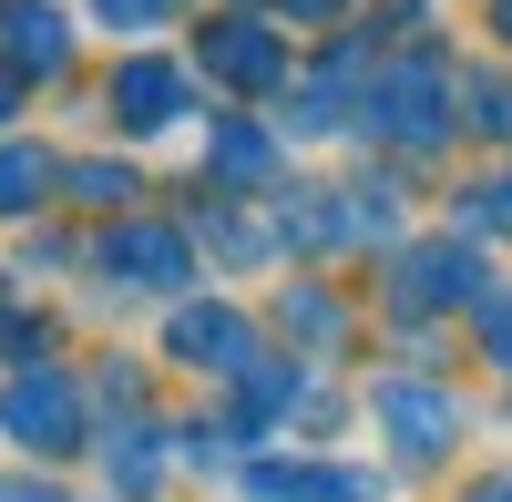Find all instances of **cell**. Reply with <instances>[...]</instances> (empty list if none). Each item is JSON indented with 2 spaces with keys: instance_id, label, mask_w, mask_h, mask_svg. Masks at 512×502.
<instances>
[{
  "instance_id": "1",
  "label": "cell",
  "mask_w": 512,
  "mask_h": 502,
  "mask_svg": "<svg viewBox=\"0 0 512 502\" xmlns=\"http://www.w3.org/2000/svg\"><path fill=\"white\" fill-rule=\"evenodd\" d=\"M0 431H11L31 462H62V451H82V380L52 359H21V380L0 390Z\"/></svg>"
},
{
  "instance_id": "2",
  "label": "cell",
  "mask_w": 512,
  "mask_h": 502,
  "mask_svg": "<svg viewBox=\"0 0 512 502\" xmlns=\"http://www.w3.org/2000/svg\"><path fill=\"white\" fill-rule=\"evenodd\" d=\"M369 123L390 144H410V154H431L441 134H451V82H441V62H390L369 82Z\"/></svg>"
},
{
  "instance_id": "3",
  "label": "cell",
  "mask_w": 512,
  "mask_h": 502,
  "mask_svg": "<svg viewBox=\"0 0 512 502\" xmlns=\"http://www.w3.org/2000/svg\"><path fill=\"white\" fill-rule=\"evenodd\" d=\"M103 103L123 134H164V123H185L195 113V72L185 62H164V52H123L113 82H103Z\"/></svg>"
},
{
  "instance_id": "4",
  "label": "cell",
  "mask_w": 512,
  "mask_h": 502,
  "mask_svg": "<svg viewBox=\"0 0 512 502\" xmlns=\"http://www.w3.org/2000/svg\"><path fill=\"white\" fill-rule=\"evenodd\" d=\"M93 267H103L113 287H144V298H175V287L195 277V246H185V226H154V216H134V226H113V236L93 246Z\"/></svg>"
},
{
  "instance_id": "5",
  "label": "cell",
  "mask_w": 512,
  "mask_h": 502,
  "mask_svg": "<svg viewBox=\"0 0 512 502\" xmlns=\"http://www.w3.org/2000/svg\"><path fill=\"white\" fill-rule=\"evenodd\" d=\"M0 72L21 82H52V72H72V21L52 11V0H0Z\"/></svg>"
},
{
  "instance_id": "6",
  "label": "cell",
  "mask_w": 512,
  "mask_h": 502,
  "mask_svg": "<svg viewBox=\"0 0 512 502\" xmlns=\"http://www.w3.org/2000/svg\"><path fill=\"white\" fill-rule=\"evenodd\" d=\"M195 52H205V72H216V82H236V93H277V72H287V41L256 31L246 11H236V21H205Z\"/></svg>"
},
{
  "instance_id": "7",
  "label": "cell",
  "mask_w": 512,
  "mask_h": 502,
  "mask_svg": "<svg viewBox=\"0 0 512 502\" xmlns=\"http://www.w3.org/2000/svg\"><path fill=\"white\" fill-rule=\"evenodd\" d=\"M164 349H175L185 369H216V380H236V369L256 359V328L236 308H175L164 318Z\"/></svg>"
},
{
  "instance_id": "8",
  "label": "cell",
  "mask_w": 512,
  "mask_h": 502,
  "mask_svg": "<svg viewBox=\"0 0 512 502\" xmlns=\"http://www.w3.org/2000/svg\"><path fill=\"white\" fill-rule=\"evenodd\" d=\"M400 298L410 308H472L482 298L472 246H410V257H400Z\"/></svg>"
},
{
  "instance_id": "9",
  "label": "cell",
  "mask_w": 512,
  "mask_h": 502,
  "mask_svg": "<svg viewBox=\"0 0 512 502\" xmlns=\"http://www.w3.org/2000/svg\"><path fill=\"white\" fill-rule=\"evenodd\" d=\"M379 421L400 431V451H410V462H431V451H451L461 410H451L441 390H420V380H390V390H379Z\"/></svg>"
},
{
  "instance_id": "10",
  "label": "cell",
  "mask_w": 512,
  "mask_h": 502,
  "mask_svg": "<svg viewBox=\"0 0 512 502\" xmlns=\"http://www.w3.org/2000/svg\"><path fill=\"white\" fill-rule=\"evenodd\" d=\"M62 195V154L52 144H0V216H41Z\"/></svg>"
},
{
  "instance_id": "11",
  "label": "cell",
  "mask_w": 512,
  "mask_h": 502,
  "mask_svg": "<svg viewBox=\"0 0 512 502\" xmlns=\"http://www.w3.org/2000/svg\"><path fill=\"white\" fill-rule=\"evenodd\" d=\"M216 175H226V185H256V195H267V185H277V144L256 134V123H216Z\"/></svg>"
},
{
  "instance_id": "12",
  "label": "cell",
  "mask_w": 512,
  "mask_h": 502,
  "mask_svg": "<svg viewBox=\"0 0 512 502\" xmlns=\"http://www.w3.org/2000/svg\"><path fill=\"white\" fill-rule=\"evenodd\" d=\"M62 195H72V205H134L144 185H134V164H103V154H82V164H62Z\"/></svg>"
},
{
  "instance_id": "13",
  "label": "cell",
  "mask_w": 512,
  "mask_h": 502,
  "mask_svg": "<svg viewBox=\"0 0 512 502\" xmlns=\"http://www.w3.org/2000/svg\"><path fill=\"white\" fill-rule=\"evenodd\" d=\"M93 21H103V31H123V41H144V31L175 21V0H93Z\"/></svg>"
},
{
  "instance_id": "14",
  "label": "cell",
  "mask_w": 512,
  "mask_h": 502,
  "mask_svg": "<svg viewBox=\"0 0 512 502\" xmlns=\"http://www.w3.org/2000/svg\"><path fill=\"white\" fill-rule=\"evenodd\" d=\"M472 123H482V134H512V93H502V82H472Z\"/></svg>"
},
{
  "instance_id": "15",
  "label": "cell",
  "mask_w": 512,
  "mask_h": 502,
  "mask_svg": "<svg viewBox=\"0 0 512 502\" xmlns=\"http://www.w3.org/2000/svg\"><path fill=\"white\" fill-rule=\"evenodd\" d=\"M472 226H512V185H472Z\"/></svg>"
},
{
  "instance_id": "16",
  "label": "cell",
  "mask_w": 512,
  "mask_h": 502,
  "mask_svg": "<svg viewBox=\"0 0 512 502\" xmlns=\"http://www.w3.org/2000/svg\"><path fill=\"white\" fill-rule=\"evenodd\" d=\"M0 502H62L52 482H0Z\"/></svg>"
},
{
  "instance_id": "17",
  "label": "cell",
  "mask_w": 512,
  "mask_h": 502,
  "mask_svg": "<svg viewBox=\"0 0 512 502\" xmlns=\"http://www.w3.org/2000/svg\"><path fill=\"white\" fill-rule=\"evenodd\" d=\"M11 113H21V82H11V72H0V123H11Z\"/></svg>"
},
{
  "instance_id": "18",
  "label": "cell",
  "mask_w": 512,
  "mask_h": 502,
  "mask_svg": "<svg viewBox=\"0 0 512 502\" xmlns=\"http://www.w3.org/2000/svg\"><path fill=\"white\" fill-rule=\"evenodd\" d=\"M472 502H512V482H482V492H472Z\"/></svg>"
},
{
  "instance_id": "19",
  "label": "cell",
  "mask_w": 512,
  "mask_h": 502,
  "mask_svg": "<svg viewBox=\"0 0 512 502\" xmlns=\"http://www.w3.org/2000/svg\"><path fill=\"white\" fill-rule=\"evenodd\" d=\"M277 11H328V0H277Z\"/></svg>"
},
{
  "instance_id": "20",
  "label": "cell",
  "mask_w": 512,
  "mask_h": 502,
  "mask_svg": "<svg viewBox=\"0 0 512 502\" xmlns=\"http://www.w3.org/2000/svg\"><path fill=\"white\" fill-rule=\"evenodd\" d=\"M502 31H512V0H502Z\"/></svg>"
}]
</instances>
